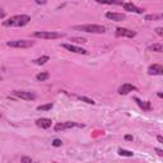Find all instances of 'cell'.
Listing matches in <instances>:
<instances>
[{"label":"cell","mask_w":163,"mask_h":163,"mask_svg":"<svg viewBox=\"0 0 163 163\" xmlns=\"http://www.w3.org/2000/svg\"><path fill=\"white\" fill-rule=\"evenodd\" d=\"M48 77H50V74L48 73H40V74H37L36 75V79L38 80V82H45V80H47L48 79Z\"/></svg>","instance_id":"2e32d148"},{"label":"cell","mask_w":163,"mask_h":163,"mask_svg":"<svg viewBox=\"0 0 163 163\" xmlns=\"http://www.w3.org/2000/svg\"><path fill=\"white\" fill-rule=\"evenodd\" d=\"M134 101L138 103V106L142 108L143 111H150V108H152V106H150V102H148V101H142V100H139V98H137L135 97L134 98Z\"/></svg>","instance_id":"5bb4252c"},{"label":"cell","mask_w":163,"mask_h":163,"mask_svg":"<svg viewBox=\"0 0 163 163\" xmlns=\"http://www.w3.org/2000/svg\"><path fill=\"white\" fill-rule=\"evenodd\" d=\"M33 43H35L33 41H28V40H15V41H8L7 46L14 48H28L33 46Z\"/></svg>","instance_id":"277c9868"},{"label":"cell","mask_w":163,"mask_h":163,"mask_svg":"<svg viewBox=\"0 0 163 163\" xmlns=\"http://www.w3.org/2000/svg\"><path fill=\"white\" fill-rule=\"evenodd\" d=\"M148 73L150 75H162L163 74V66L159 64H153L148 68Z\"/></svg>","instance_id":"8fae6325"},{"label":"cell","mask_w":163,"mask_h":163,"mask_svg":"<svg viewBox=\"0 0 163 163\" xmlns=\"http://www.w3.org/2000/svg\"><path fill=\"white\" fill-rule=\"evenodd\" d=\"M118 154L122 155V157H133L134 153L130 150H126V149H118Z\"/></svg>","instance_id":"ffe728a7"},{"label":"cell","mask_w":163,"mask_h":163,"mask_svg":"<svg viewBox=\"0 0 163 163\" xmlns=\"http://www.w3.org/2000/svg\"><path fill=\"white\" fill-rule=\"evenodd\" d=\"M61 47H64L65 50H68L70 52H74V54H87V50H84V48H82V47H78V46H74L72 45V43H63Z\"/></svg>","instance_id":"ba28073f"},{"label":"cell","mask_w":163,"mask_h":163,"mask_svg":"<svg viewBox=\"0 0 163 163\" xmlns=\"http://www.w3.org/2000/svg\"><path fill=\"white\" fill-rule=\"evenodd\" d=\"M31 22V17L27 14H19V15H14L10 17L9 19L3 22L4 27H24L26 24H28Z\"/></svg>","instance_id":"6da1fadb"},{"label":"cell","mask_w":163,"mask_h":163,"mask_svg":"<svg viewBox=\"0 0 163 163\" xmlns=\"http://www.w3.org/2000/svg\"><path fill=\"white\" fill-rule=\"evenodd\" d=\"M157 139H158V142H159V143H163V138L161 137V135H159V137H158V138H157Z\"/></svg>","instance_id":"f1b7e54d"},{"label":"cell","mask_w":163,"mask_h":163,"mask_svg":"<svg viewBox=\"0 0 163 163\" xmlns=\"http://www.w3.org/2000/svg\"><path fill=\"white\" fill-rule=\"evenodd\" d=\"M106 18H108L110 20H113V22H121V20H124L126 17H125V14H122V13L107 12V13H106Z\"/></svg>","instance_id":"30bf717a"},{"label":"cell","mask_w":163,"mask_h":163,"mask_svg":"<svg viewBox=\"0 0 163 163\" xmlns=\"http://www.w3.org/2000/svg\"><path fill=\"white\" fill-rule=\"evenodd\" d=\"M13 94L15 97H18L20 100L24 101H35L36 100V94L32 93V92H26V91H14Z\"/></svg>","instance_id":"8992f818"},{"label":"cell","mask_w":163,"mask_h":163,"mask_svg":"<svg viewBox=\"0 0 163 163\" xmlns=\"http://www.w3.org/2000/svg\"><path fill=\"white\" fill-rule=\"evenodd\" d=\"M74 29L88 32V33H105L106 28L100 24H83V26H74Z\"/></svg>","instance_id":"7a4b0ae2"},{"label":"cell","mask_w":163,"mask_h":163,"mask_svg":"<svg viewBox=\"0 0 163 163\" xmlns=\"http://www.w3.org/2000/svg\"><path fill=\"white\" fill-rule=\"evenodd\" d=\"M36 3H37V4H46V2H38V0H37Z\"/></svg>","instance_id":"f546056e"},{"label":"cell","mask_w":163,"mask_h":163,"mask_svg":"<svg viewBox=\"0 0 163 163\" xmlns=\"http://www.w3.org/2000/svg\"><path fill=\"white\" fill-rule=\"evenodd\" d=\"M70 41H74V42H77V43H84V42H87V40L85 38H83V37H73V38H70Z\"/></svg>","instance_id":"44dd1931"},{"label":"cell","mask_w":163,"mask_h":163,"mask_svg":"<svg viewBox=\"0 0 163 163\" xmlns=\"http://www.w3.org/2000/svg\"><path fill=\"white\" fill-rule=\"evenodd\" d=\"M2 79H3V78H2V77H0V80H2Z\"/></svg>","instance_id":"4dcf8cb0"},{"label":"cell","mask_w":163,"mask_h":163,"mask_svg":"<svg viewBox=\"0 0 163 163\" xmlns=\"http://www.w3.org/2000/svg\"><path fill=\"white\" fill-rule=\"evenodd\" d=\"M78 98L80 100V101H84L85 103H89V105H94V101L93 100H91V98H87V97H78Z\"/></svg>","instance_id":"7402d4cb"},{"label":"cell","mask_w":163,"mask_h":163,"mask_svg":"<svg viewBox=\"0 0 163 163\" xmlns=\"http://www.w3.org/2000/svg\"><path fill=\"white\" fill-rule=\"evenodd\" d=\"M20 162H22V163H32V159L29 158V157L23 155V157H22V159H20Z\"/></svg>","instance_id":"cb8c5ba5"},{"label":"cell","mask_w":163,"mask_h":163,"mask_svg":"<svg viewBox=\"0 0 163 163\" xmlns=\"http://www.w3.org/2000/svg\"><path fill=\"white\" fill-rule=\"evenodd\" d=\"M4 17H5V12H4L2 8H0V19H3Z\"/></svg>","instance_id":"484cf974"},{"label":"cell","mask_w":163,"mask_h":163,"mask_svg":"<svg viewBox=\"0 0 163 163\" xmlns=\"http://www.w3.org/2000/svg\"><path fill=\"white\" fill-rule=\"evenodd\" d=\"M149 50L150 51H154V52H162L163 51V47L161 43H154V45L149 46Z\"/></svg>","instance_id":"e0dca14e"},{"label":"cell","mask_w":163,"mask_h":163,"mask_svg":"<svg viewBox=\"0 0 163 163\" xmlns=\"http://www.w3.org/2000/svg\"><path fill=\"white\" fill-rule=\"evenodd\" d=\"M54 107L52 103H47V105H41L37 107V110L38 111H48V110H51V108Z\"/></svg>","instance_id":"d6986e66"},{"label":"cell","mask_w":163,"mask_h":163,"mask_svg":"<svg viewBox=\"0 0 163 163\" xmlns=\"http://www.w3.org/2000/svg\"><path fill=\"white\" fill-rule=\"evenodd\" d=\"M162 19V14H148L145 15V20H159Z\"/></svg>","instance_id":"ac0fdd59"},{"label":"cell","mask_w":163,"mask_h":163,"mask_svg":"<svg viewBox=\"0 0 163 163\" xmlns=\"http://www.w3.org/2000/svg\"><path fill=\"white\" fill-rule=\"evenodd\" d=\"M48 60H50V57H48L47 55H43V56H41V57H38V59H36L35 64H37V65H43V64H46Z\"/></svg>","instance_id":"9a60e30c"},{"label":"cell","mask_w":163,"mask_h":163,"mask_svg":"<svg viewBox=\"0 0 163 163\" xmlns=\"http://www.w3.org/2000/svg\"><path fill=\"white\" fill-rule=\"evenodd\" d=\"M125 139H126V140H133V137H131V135H126Z\"/></svg>","instance_id":"83f0119b"},{"label":"cell","mask_w":163,"mask_h":163,"mask_svg":"<svg viewBox=\"0 0 163 163\" xmlns=\"http://www.w3.org/2000/svg\"><path fill=\"white\" fill-rule=\"evenodd\" d=\"M133 91H137V87L133 85V84H129V83H125L122 84L120 88H118V93L120 94H129L130 92H133Z\"/></svg>","instance_id":"7c38bea8"},{"label":"cell","mask_w":163,"mask_h":163,"mask_svg":"<svg viewBox=\"0 0 163 163\" xmlns=\"http://www.w3.org/2000/svg\"><path fill=\"white\" fill-rule=\"evenodd\" d=\"M51 124H52V121L50 118H46V117H41L38 120H36V125L40 126L41 129H48L51 126Z\"/></svg>","instance_id":"4fadbf2b"},{"label":"cell","mask_w":163,"mask_h":163,"mask_svg":"<svg viewBox=\"0 0 163 163\" xmlns=\"http://www.w3.org/2000/svg\"><path fill=\"white\" fill-rule=\"evenodd\" d=\"M122 7H124L125 10L131 12V13H138V14H143L144 13V9L138 8L137 5L133 4V3H122Z\"/></svg>","instance_id":"9c48e42d"},{"label":"cell","mask_w":163,"mask_h":163,"mask_svg":"<svg viewBox=\"0 0 163 163\" xmlns=\"http://www.w3.org/2000/svg\"><path fill=\"white\" fill-rule=\"evenodd\" d=\"M35 37L37 38H43V40H56L64 37V33H59V32H50V31H41V32H35Z\"/></svg>","instance_id":"3957f363"},{"label":"cell","mask_w":163,"mask_h":163,"mask_svg":"<svg viewBox=\"0 0 163 163\" xmlns=\"http://www.w3.org/2000/svg\"><path fill=\"white\" fill-rule=\"evenodd\" d=\"M52 145H54V146H61V145H63V142H61L60 139H54V140H52Z\"/></svg>","instance_id":"603a6c76"},{"label":"cell","mask_w":163,"mask_h":163,"mask_svg":"<svg viewBox=\"0 0 163 163\" xmlns=\"http://www.w3.org/2000/svg\"><path fill=\"white\" fill-rule=\"evenodd\" d=\"M154 150H155V153L158 154L159 157H162V155H163V150H162V149H159V148H155Z\"/></svg>","instance_id":"d4e9b609"},{"label":"cell","mask_w":163,"mask_h":163,"mask_svg":"<svg viewBox=\"0 0 163 163\" xmlns=\"http://www.w3.org/2000/svg\"><path fill=\"white\" fill-rule=\"evenodd\" d=\"M137 36V32H134L131 29L128 28H117L116 29V37H129V38H134Z\"/></svg>","instance_id":"52a82bcc"},{"label":"cell","mask_w":163,"mask_h":163,"mask_svg":"<svg viewBox=\"0 0 163 163\" xmlns=\"http://www.w3.org/2000/svg\"><path fill=\"white\" fill-rule=\"evenodd\" d=\"M73 128H84L83 124H78V122H73V121H68V122H61L55 125V131H64L68 129H73Z\"/></svg>","instance_id":"5b68a950"},{"label":"cell","mask_w":163,"mask_h":163,"mask_svg":"<svg viewBox=\"0 0 163 163\" xmlns=\"http://www.w3.org/2000/svg\"><path fill=\"white\" fill-rule=\"evenodd\" d=\"M155 31H157V33H158L159 36H163V29L162 28H157Z\"/></svg>","instance_id":"4316f807"}]
</instances>
